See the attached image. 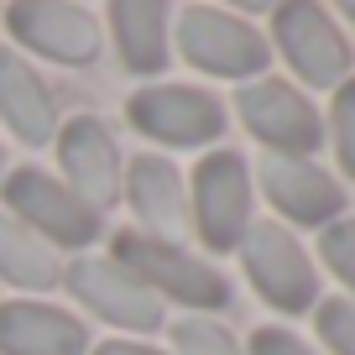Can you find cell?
Instances as JSON below:
<instances>
[{
  "mask_svg": "<svg viewBox=\"0 0 355 355\" xmlns=\"http://www.w3.org/2000/svg\"><path fill=\"white\" fill-rule=\"evenodd\" d=\"M115 261L131 266L157 298H178V303H189V309H225V303H230V282H225L214 266H204L199 256L178 251L173 241L125 230L121 241H115Z\"/></svg>",
  "mask_w": 355,
  "mask_h": 355,
  "instance_id": "cell-1",
  "label": "cell"
},
{
  "mask_svg": "<svg viewBox=\"0 0 355 355\" xmlns=\"http://www.w3.org/2000/svg\"><path fill=\"white\" fill-rule=\"evenodd\" d=\"M241 261H245V277L256 282V293H261L272 309H282V313L313 309L319 277H313L303 245L293 241L282 225H251V230L241 235Z\"/></svg>",
  "mask_w": 355,
  "mask_h": 355,
  "instance_id": "cell-2",
  "label": "cell"
},
{
  "mask_svg": "<svg viewBox=\"0 0 355 355\" xmlns=\"http://www.w3.org/2000/svg\"><path fill=\"white\" fill-rule=\"evenodd\" d=\"M193 225L209 251H235L251 230V173L241 152H214L193 167Z\"/></svg>",
  "mask_w": 355,
  "mask_h": 355,
  "instance_id": "cell-3",
  "label": "cell"
},
{
  "mask_svg": "<svg viewBox=\"0 0 355 355\" xmlns=\"http://www.w3.org/2000/svg\"><path fill=\"white\" fill-rule=\"evenodd\" d=\"M178 47L193 68L204 73H220V78H245V73H261L272 47L261 42V32H251L245 21L225 11H209V6H193L183 11L178 21Z\"/></svg>",
  "mask_w": 355,
  "mask_h": 355,
  "instance_id": "cell-4",
  "label": "cell"
},
{
  "mask_svg": "<svg viewBox=\"0 0 355 355\" xmlns=\"http://www.w3.org/2000/svg\"><path fill=\"white\" fill-rule=\"evenodd\" d=\"M68 288L105 324H121V329H157L162 324V298L136 277L131 266L115 261V256H84L68 272Z\"/></svg>",
  "mask_w": 355,
  "mask_h": 355,
  "instance_id": "cell-5",
  "label": "cell"
},
{
  "mask_svg": "<svg viewBox=\"0 0 355 355\" xmlns=\"http://www.w3.org/2000/svg\"><path fill=\"white\" fill-rule=\"evenodd\" d=\"M6 204H11V214H26V230H42L63 245H89L100 235V214L42 167H21L6 178Z\"/></svg>",
  "mask_w": 355,
  "mask_h": 355,
  "instance_id": "cell-6",
  "label": "cell"
},
{
  "mask_svg": "<svg viewBox=\"0 0 355 355\" xmlns=\"http://www.w3.org/2000/svg\"><path fill=\"white\" fill-rule=\"evenodd\" d=\"M241 121L256 141H266V152L282 157H309L324 141L319 110L282 78H261V84L241 89Z\"/></svg>",
  "mask_w": 355,
  "mask_h": 355,
  "instance_id": "cell-7",
  "label": "cell"
},
{
  "mask_svg": "<svg viewBox=\"0 0 355 355\" xmlns=\"http://www.w3.org/2000/svg\"><path fill=\"white\" fill-rule=\"evenodd\" d=\"M131 121H136V131H146L162 146H204L225 131L220 100L204 94V89H189V84L141 89L131 100Z\"/></svg>",
  "mask_w": 355,
  "mask_h": 355,
  "instance_id": "cell-8",
  "label": "cell"
},
{
  "mask_svg": "<svg viewBox=\"0 0 355 355\" xmlns=\"http://www.w3.org/2000/svg\"><path fill=\"white\" fill-rule=\"evenodd\" d=\"M16 42H26L32 53L53 58V63H94L100 53V26L84 6H68V0H16L6 11Z\"/></svg>",
  "mask_w": 355,
  "mask_h": 355,
  "instance_id": "cell-9",
  "label": "cell"
},
{
  "mask_svg": "<svg viewBox=\"0 0 355 355\" xmlns=\"http://www.w3.org/2000/svg\"><path fill=\"white\" fill-rule=\"evenodd\" d=\"M277 47L313 89H329L350 68V47H345L340 26L324 16L319 0H282L277 6Z\"/></svg>",
  "mask_w": 355,
  "mask_h": 355,
  "instance_id": "cell-10",
  "label": "cell"
},
{
  "mask_svg": "<svg viewBox=\"0 0 355 355\" xmlns=\"http://www.w3.org/2000/svg\"><path fill=\"white\" fill-rule=\"evenodd\" d=\"M58 157H63L68 189L100 214L121 199V152H115L110 131L94 115H73L68 125H58Z\"/></svg>",
  "mask_w": 355,
  "mask_h": 355,
  "instance_id": "cell-11",
  "label": "cell"
},
{
  "mask_svg": "<svg viewBox=\"0 0 355 355\" xmlns=\"http://www.w3.org/2000/svg\"><path fill=\"white\" fill-rule=\"evenodd\" d=\"M261 189H266V199L298 225H334L340 209H345L340 183H334L324 167H313L309 157L266 152L261 157Z\"/></svg>",
  "mask_w": 355,
  "mask_h": 355,
  "instance_id": "cell-12",
  "label": "cell"
},
{
  "mask_svg": "<svg viewBox=\"0 0 355 355\" xmlns=\"http://www.w3.org/2000/svg\"><path fill=\"white\" fill-rule=\"evenodd\" d=\"M89 334L78 319L47 303H0V355H84Z\"/></svg>",
  "mask_w": 355,
  "mask_h": 355,
  "instance_id": "cell-13",
  "label": "cell"
},
{
  "mask_svg": "<svg viewBox=\"0 0 355 355\" xmlns=\"http://www.w3.org/2000/svg\"><path fill=\"white\" fill-rule=\"evenodd\" d=\"M0 115H6V125H11L26 146L53 141V131H58V105H53V94H47V84L11 47H0Z\"/></svg>",
  "mask_w": 355,
  "mask_h": 355,
  "instance_id": "cell-14",
  "label": "cell"
},
{
  "mask_svg": "<svg viewBox=\"0 0 355 355\" xmlns=\"http://www.w3.org/2000/svg\"><path fill=\"white\" fill-rule=\"evenodd\" d=\"M125 199L152 225L157 241L183 230V178H178V167L167 162V157L146 152V157H136V162L125 167Z\"/></svg>",
  "mask_w": 355,
  "mask_h": 355,
  "instance_id": "cell-15",
  "label": "cell"
},
{
  "mask_svg": "<svg viewBox=\"0 0 355 355\" xmlns=\"http://www.w3.org/2000/svg\"><path fill=\"white\" fill-rule=\"evenodd\" d=\"M110 26L131 73H157L167 63V0H110Z\"/></svg>",
  "mask_w": 355,
  "mask_h": 355,
  "instance_id": "cell-16",
  "label": "cell"
},
{
  "mask_svg": "<svg viewBox=\"0 0 355 355\" xmlns=\"http://www.w3.org/2000/svg\"><path fill=\"white\" fill-rule=\"evenodd\" d=\"M0 277L16 282V288L47 293L63 282V266H58L53 245L42 235H32L16 214H0Z\"/></svg>",
  "mask_w": 355,
  "mask_h": 355,
  "instance_id": "cell-17",
  "label": "cell"
},
{
  "mask_svg": "<svg viewBox=\"0 0 355 355\" xmlns=\"http://www.w3.org/2000/svg\"><path fill=\"white\" fill-rule=\"evenodd\" d=\"M173 340H178L183 355H241V345H235L220 324H209V319H178Z\"/></svg>",
  "mask_w": 355,
  "mask_h": 355,
  "instance_id": "cell-18",
  "label": "cell"
},
{
  "mask_svg": "<svg viewBox=\"0 0 355 355\" xmlns=\"http://www.w3.org/2000/svg\"><path fill=\"white\" fill-rule=\"evenodd\" d=\"M319 251H324V261L334 266V277H340L345 288H355V220H334V225H324Z\"/></svg>",
  "mask_w": 355,
  "mask_h": 355,
  "instance_id": "cell-19",
  "label": "cell"
},
{
  "mask_svg": "<svg viewBox=\"0 0 355 355\" xmlns=\"http://www.w3.org/2000/svg\"><path fill=\"white\" fill-rule=\"evenodd\" d=\"M319 334L329 340L334 355H355V303L329 298V303L319 309Z\"/></svg>",
  "mask_w": 355,
  "mask_h": 355,
  "instance_id": "cell-20",
  "label": "cell"
},
{
  "mask_svg": "<svg viewBox=\"0 0 355 355\" xmlns=\"http://www.w3.org/2000/svg\"><path fill=\"white\" fill-rule=\"evenodd\" d=\"M334 152H340L345 173H355V78L334 94Z\"/></svg>",
  "mask_w": 355,
  "mask_h": 355,
  "instance_id": "cell-21",
  "label": "cell"
},
{
  "mask_svg": "<svg viewBox=\"0 0 355 355\" xmlns=\"http://www.w3.org/2000/svg\"><path fill=\"white\" fill-rule=\"evenodd\" d=\"M251 355H313V350L288 329H256L251 334Z\"/></svg>",
  "mask_w": 355,
  "mask_h": 355,
  "instance_id": "cell-22",
  "label": "cell"
},
{
  "mask_svg": "<svg viewBox=\"0 0 355 355\" xmlns=\"http://www.w3.org/2000/svg\"><path fill=\"white\" fill-rule=\"evenodd\" d=\"M94 355H162V350H146V345H125V340H110V345H100Z\"/></svg>",
  "mask_w": 355,
  "mask_h": 355,
  "instance_id": "cell-23",
  "label": "cell"
},
{
  "mask_svg": "<svg viewBox=\"0 0 355 355\" xmlns=\"http://www.w3.org/2000/svg\"><path fill=\"white\" fill-rule=\"evenodd\" d=\"M230 6H241V11H277V0H230Z\"/></svg>",
  "mask_w": 355,
  "mask_h": 355,
  "instance_id": "cell-24",
  "label": "cell"
},
{
  "mask_svg": "<svg viewBox=\"0 0 355 355\" xmlns=\"http://www.w3.org/2000/svg\"><path fill=\"white\" fill-rule=\"evenodd\" d=\"M340 6H345V16H350V21H355V0H340Z\"/></svg>",
  "mask_w": 355,
  "mask_h": 355,
  "instance_id": "cell-25",
  "label": "cell"
}]
</instances>
